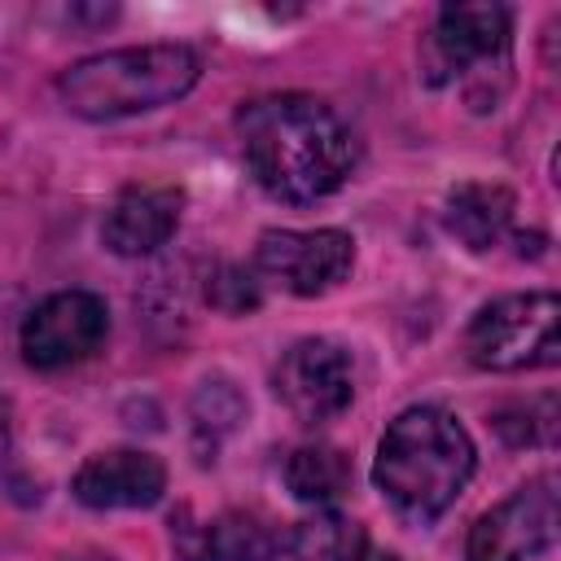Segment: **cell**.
Returning <instances> with one entry per match:
<instances>
[{"label":"cell","mask_w":561,"mask_h":561,"mask_svg":"<svg viewBox=\"0 0 561 561\" xmlns=\"http://www.w3.org/2000/svg\"><path fill=\"white\" fill-rule=\"evenodd\" d=\"M276 394L302 425H324V421L342 416L355 394L346 351L329 337L294 342L276 364Z\"/></svg>","instance_id":"cell-8"},{"label":"cell","mask_w":561,"mask_h":561,"mask_svg":"<svg viewBox=\"0 0 561 561\" xmlns=\"http://www.w3.org/2000/svg\"><path fill=\"white\" fill-rule=\"evenodd\" d=\"M351 561H399V557H390V552H377V548H368V543H364V548H359Z\"/></svg>","instance_id":"cell-18"},{"label":"cell","mask_w":561,"mask_h":561,"mask_svg":"<svg viewBox=\"0 0 561 561\" xmlns=\"http://www.w3.org/2000/svg\"><path fill=\"white\" fill-rule=\"evenodd\" d=\"M206 298H210L219 311H228V316H241V311L259 307V285H254V276H250L245 267H232V263H224V267L210 276V285H206Z\"/></svg>","instance_id":"cell-17"},{"label":"cell","mask_w":561,"mask_h":561,"mask_svg":"<svg viewBox=\"0 0 561 561\" xmlns=\"http://www.w3.org/2000/svg\"><path fill=\"white\" fill-rule=\"evenodd\" d=\"M557 478L543 473L482 513L469 530V561H530L557 539Z\"/></svg>","instance_id":"cell-7"},{"label":"cell","mask_w":561,"mask_h":561,"mask_svg":"<svg viewBox=\"0 0 561 561\" xmlns=\"http://www.w3.org/2000/svg\"><path fill=\"white\" fill-rule=\"evenodd\" d=\"M561 302L557 294H508L482 307L465 333V351L478 368L517 373L561 359Z\"/></svg>","instance_id":"cell-4"},{"label":"cell","mask_w":561,"mask_h":561,"mask_svg":"<svg viewBox=\"0 0 561 561\" xmlns=\"http://www.w3.org/2000/svg\"><path fill=\"white\" fill-rule=\"evenodd\" d=\"M364 530L351 517L316 513L289 530V557L294 561H351L364 548Z\"/></svg>","instance_id":"cell-15"},{"label":"cell","mask_w":561,"mask_h":561,"mask_svg":"<svg viewBox=\"0 0 561 561\" xmlns=\"http://www.w3.org/2000/svg\"><path fill=\"white\" fill-rule=\"evenodd\" d=\"M197 70H202L197 53L184 44L114 48V53L75 61L57 79V92L70 114L105 123V118H127V114H145L180 101L197 83Z\"/></svg>","instance_id":"cell-3"},{"label":"cell","mask_w":561,"mask_h":561,"mask_svg":"<svg viewBox=\"0 0 561 561\" xmlns=\"http://www.w3.org/2000/svg\"><path fill=\"white\" fill-rule=\"evenodd\" d=\"M237 136L254 184L289 206L329 197L355 167L346 123L307 92L254 96L237 114Z\"/></svg>","instance_id":"cell-1"},{"label":"cell","mask_w":561,"mask_h":561,"mask_svg":"<svg viewBox=\"0 0 561 561\" xmlns=\"http://www.w3.org/2000/svg\"><path fill=\"white\" fill-rule=\"evenodd\" d=\"M110 333V311L96 294L88 289H61L48 294L26 320H22V359L39 373H57L70 368L88 355H96V346Z\"/></svg>","instance_id":"cell-6"},{"label":"cell","mask_w":561,"mask_h":561,"mask_svg":"<svg viewBox=\"0 0 561 561\" xmlns=\"http://www.w3.org/2000/svg\"><path fill=\"white\" fill-rule=\"evenodd\" d=\"M508 53V9L504 4H443L430 48H425V70L434 83L460 79L473 66L500 61Z\"/></svg>","instance_id":"cell-9"},{"label":"cell","mask_w":561,"mask_h":561,"mask_svg":"<svg viewBox=\"0 0 561 561\" xmlns=\"http://www.w3.org/2000/svg\"><path fill=\"white\" fill-rule=\"evenodd\" d=\"M241 416H245V403H241V394H237V386H232L228 377L202 381V390H197V399H193V421H197V430L228 434Z\"/></svg>","instance_id":"cell-16"},{"label":"cell","mask_w":561,"mask_h":561,"mask_svg":"<svg viewBox=\"0 0 561 561\" xmlns=\"http://www.w3.org/2000/svg\"><path fill=\"white\" fill-rule=\"evenodd\" d=\"M285 486L294 491V500L329 508L351 486V460L329 443H307L285 460Z\"/></svg>","instance_id":"cell-14"},{"label":"cell","mask_w":561,"mask_h":561,"mask_svg":"<svg viewBox=\"0 0 561 561\" xmlns=\"http://www.w3.org/2000/svg\"><path fill=\"white\" fill-rule=\"evenodd\" d=\"M70 491L88 508H149L167 491V469L149 451L114 447V451L88 456L79 465Z\"/></svg>","instance_id":"cell-10"},{"label":"cell","mask_w":561,"mask_h":561,"mask_svg":"<svg viewBox=\"0 0 561 561\" xmlns=\"http://www.w3.org/2000/svg\"><path fill=\"white\" fill-rule=\"evenodd\" d=\"M469 478H473V443L451 412L421 403L386 425L373 482L399 517L421 526L443 517Z\"/></svg>","instance_id":"cell-2"},{"label":"cell","mask_w":561,"mask_h":561,"mask_svg":"<svg viewBox=\"0 0 561 561\" xmlns=\"http://www.w3.org/2000/svg\"><path fill=\"white\" fill-rule=\"evenodd\" d=\"M513 224V193L504 184H456L447 197V228L469 250H491Z\"/></svg>","instance_id":"cell-13"},{"label":"cell","mask_w":561,"mask_h":561,"mask_svg":"<svg viewBox=\"0 0 561 561\" xmlns=\"http://www.w3.org/2000/svg\"><path fill=\"white\" fill-rule=\"evenodd\" d=\"M184 561H276V535L250 513H219L202 526H175Z\"/></svg>","instance_id":"cell-12"},{"label":"cell","mask_w":561,"mask_h":561,"mask_svg":"<svg viewBox=\"0 0 561 561\" xmlns=\"http://www.w3.org/2000/svg\"><path fill=\"white\" fill-rule=\"evenodd\" d=\"M355 263V241L337 228H267L254 245V272L298 298H316L333 289Z\"/></svg>","instance_id":"cell-5"},{"label":"cell","mask_w":561,"mask_h":561,"mask_svg":"<svg viewBox=\"0 0 561 561\" xmlns=\"http://www.w3.org/2000/svg\"><path fill=\"white\" fill-rule=\"evenodd\" d=\"M180 206H184V193L175 184H131L105 210L101 241L123 259L153 254L158 245L171 241L180 224Z\"/></svg>","instance_id":"cell-11"},{"label":"cell","mask_w":561,"mask_h":561,"mask_svg":"<svg viewBox=\"0 0 561 561\" xmlns=\"http://www.w3.org/2000/svg\"><path fill=\"white\" fill-rule=\"evenodd\" d=\"M4 447H9V425H4V403H0V460H4Z\"/></svg>","instance_id":"cell-19"}]
</instances>
